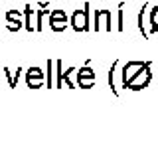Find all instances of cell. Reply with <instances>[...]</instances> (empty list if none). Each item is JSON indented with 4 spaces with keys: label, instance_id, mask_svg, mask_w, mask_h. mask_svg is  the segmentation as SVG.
Returning <instances> with one entry per match:
<instances>
[{
    "label": "cell",
    "instance_id": "obj_1",
    "mask_svg": "<svg viewBox=\"0 0 158 152\" xmlns=\"http://www.w3.org/2000/svg\"><path fill=\"white\" fill-rule=\"evenodd\" d=\"M89 14H91V4L85 2L83 8H79L71 14L69 18V24L75 32H89Z\"/></svg>",
    "mask_w": 158,
    "mask_h": 152
},
{
    "label": "cell",
    "instance_id": "obj_2",
    "mask_svg": "<svg viewBox=\"0 0 158 152\" xmlns=\"http://www.w3.org/2000/svg\"><path fill=\"white\" fill-rule=\"evenodd\" d=\"M150 79H152V71H150V65H146V67H142V69L136 73V77H135L131 83H128L127 87H128L131 91H142L144 87H148Z\"/></svg>",
    "mask_w": 158,
    "mask_h": 152
},
{
    "label": "cell",
    "instance_id": "obj_3",
    "mask_svg": "<svg viewBox=\"0 0 158 152\" xmlns=\"http://www.w3.org/2000/svg\"><path fill=\"white\" fill-rule=\"evenodd\" d=\"M146 65H150V63H142V61H128L125 67H123V71H121V75H123V87H127L128 83H131L132 79L136 77V73L142 69V67H146Z\"/></svg>",
    "mask_w": 158,
    "mask_h": 152
},
{
    "label": "cell",
    "instance_id": "obj_4",
    "mask_svg": "<svg viewBox=\"0 0 158 152\" xmlns=\"http://www.w3.org/2000/svg\"><path fill=\"white\" fill-rule=\"evenodd\" d=\"M111 32V10L107 8H99L95 10V32Z\"/></svg>",
    "mask_w": 158,
    "mask_h": 152
},
{
    "label": "cell",
    "instance_id": "obj_5",
    "mask_svg": "<svg viewBox=\"0 0 158 152\" xmlns=\"http://www.w3.org/2000/svg\"><path fill=\"white\" fill-rule=\"evenodd\" d=\"M146 26L150 28V14H148V4L140 8V12H138V30H140L142 38L148 40V32H146Z\"/></svg>",
    "mask_w": 158,
    "mask_h": 152
},
{
    "label": "cell",
    "instance_id": "obj_6",
    "mask_svg": "<svg viewBox=\"0 0 158 152\" xmlns=\"http://www.w3.org/2000/svg\"><path fill=\"white\" fill-rule=\"evenodd\" d=\"M34 16H36V12L32 10V6H30V4H26V6H24V28H26L30 34L36 32V26L32 24V18Z\"/></svg>",
    "mask_w": 158,
    "mask_h": 152
},
{
    "label": "cell",
    "instance_id": "obj_7",
    "mask_svg": "<svg viewBox=\"0 0 158 152\" xmlns=\"http://www.w3.org/2000/svg\"><path fill=\"white\" fill-rule=\"evenodd\" d=\"M117 67H118V60H115V61L111 63L109 77H107V79H109V87H111V91H113V95H115V97H118V91H117V87H115V81H113V75H115V69H117Z\"/></svg>",
    "mask_w": 158,
    "mask_h": 152
},
{
    "label": "cell",
    "instance_id": "obj_8",
    "mask_svg": "<svg viewBox=\"0 0 158 152\" xmlns=\"http://www.w3.org/2000/svg\"><path fill=\"white\" fill-rule=\"evenodd\" d=\"M56 87L57 89L63 87V61L61 60L56 61Z\"/></svg>",
    "mask_w": 158,
    "mask_h": 152
},
{
    "label": "cell",
    "instance_id": "obj_9",
    "mask_svg": "<svg viewBox=\"0 0 158 152\" xmlns=\"http://www.w3.org/2000/svg\"><path fill=\"white\" fill-rule=\"evenodd\" d=\"M67 20H56V18H49V28H52L53 32H63L67 30Z\"/></svg>",
    "mask_w": 158,
    "mask_h": 152
},
{
    "label": "cell",
    "instance_id": "obj_10",
    "mask_svg": "<svg viewBox=\"0 0 158 152\" xmlns=\"http://www.w3.org/2000/svg\"><path fill=\"white\" fill-rule=\"evenodd\" d=\"M46 83V77H26V85L30 89H40Z\"/></svg>",
    "mask_w": 158,
    "mask_h": 152
},
{
    "label": "cell",
    "instance_id": "obj_11",
    "mask_svg": "<svg viewBox=\"0 0 158 152\" xmlns=\"http://www.w3.org/2000/svg\"><path fill=\"white\" fill-rule=\"evenodd\" d=\"M44 16H49V10L48 8H42V10L36 12V32H42V22H44Z\"/></svg>",
    "mask_w": 158,
    "mask_h": 152
},
{
    "label": "cell",
    "instance_id": "obj_12",
    "mask_svg": "<svg viewBox=\"0 0 158 152\" xmlns=\"http://www.w3.org/2000/svg\"><path fill=\"white\" fill-rule=\"evenodd\" d=\"M77 85L81 89H91L95 85V77H77Z\"/></svg>",
    "mask_w": 158,
    "mask_h": 152
},
{
    "label": "cell",
    "instance_id": "obj_13",
    "mask_svg": "<svg viewBox=\"0 0 158 152\" xmlns=\"http://www.w3.org/2000/svg\"><path fill=\"white\" fill-rule=\"evenodd\" d=\"M150 32H158V6L150 10Z\"/></svg>",
    "mask_w": 158,
    "mask_h": 152
},
{
    "label": "cell",
    "instance_id": "obj_14",
    "mask_svg": "<svg viewBox=\"0 0 158 152\" xmlns=\"http://www.w3.org/2000/svg\"><path fill=\"white\" fill-rule=\"evenodd\" d=\"M53 65H56V61H52V60H48V89L49 87H53Z\"/></svg>",
    "mask_w": 158,
    "mask_h": 152
},
{
    "label": "cell",
    "instance_id": "obj_15",
    "mask_svg": "<svg viewBox=\"0 0 158 152\" xmlns=\"http://www.w3.org/2000/svg\"><path fill=\"white\" fill-rule=\"evenodd\" d=\"M77 77H95V71H93L91 67H89L87 63H85V65H83L81 69L77 71Z\"/></svg>",
    "mask_w": 158,
    "mask_h": 152
},
{
    "label": "cell",
    "instance_id": "obj_16",
    "mask_svg": "<svg viewBox=\"0 0 158 152\" xmlns=\"http://www.w3.org/2000/svg\"><path fill=\"white\" fill-rule=\"evenodd\" d=\"M26 77H46V73H44V69H40V67H30L26 71Z\"/></svg>",
    "mask_w": 158,
    "mask_h": 152
},
{
    "label": "cell",
    "instance_id": "obj_17",
    "mask_svg": "<svg viewBox=\"0 0 158 152\" xmlns=\"http://www.w3.org/2000/svg\"><path fill=\"white\" fill-rule=\"evenodd\" d=\"M117 30H125V14H123V6H118V18H117Z\"/></svg>",
    "mask_w": 158,
    "mask_h": 152
},
{
    "label": "cell",
    "instance_id": "obj_18",
    "mask_svg": "<svg viewBox=\"0 0 158 152\" xmlns=\"http://www.w3.org/2000/svg\"><path fill=\"white\" fill-rule=\"evenodd\" d=\"M6 28L10 32H18L20 28H22V22L20 20H6Z\"/></svg>",
    "mask_w": 158,
    "mask_h": 152
},
{
    "label": "cell",
    "instance_id": "obj_19",
    "mask_svg": "<svg viewBox=\"0 0 158 152\" xmlns=\"http://www.w3.org/2000/svg\"><path fill=\"white\" fill-rule=\"evenodd\" d=\"M4 71H6V79H8V85H10V87H12V89H16V85H18V81H16V77H14V73H12V71H10V69H8V67H6V69H4Z\"/></svg>",
    "mask_w": 158,
    "mask_h": 152
},
{
    "label": "cell",
    "instance_id": "obj_20",
    "mask_svg": "<svg viewBox=\"0 0 158 152\" xmlns=\"http://www.w3.org/2000/svg\"><path fill=\"white\" fill-rule=\"evenodd\" d=\"M49 18H56V20H67V14L63 10H52V12H49Z\"/></svg>",
    "mask_w": 158,
    "mask_h": 152
},
{
    "label": "cell",
    "instance_id": "obj_21",
    "mask_svg": "<svg viewBox=\"0 0 158 152\" xmlns=\"http://www.w3.org/2000/svg\"><path fill=\"white\" fill-rule=\"evenodd\" d=\"M22 18V12L20 10H8L6 12V20H20Z\"/></svg>",
    "mask_w": 158,
    "mask_h": 152
}]
</instances>
